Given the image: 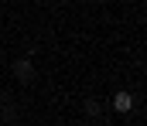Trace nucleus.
<instances>
[{
	"instance_id": "nucleus-1",
	"label": "nucleus",
	"mask_w": 147,
	"mask_h": 126,
	"mask_svg": "<svg viewBox=\"0 0 147 126\" xmlns=\"http://www.w3.org/2000/svg\"><path fill=\"white\" fill-rule=\"evenodd\" d=\"M113 109H116L120 116L130 113V109H134V95H130V92H116V95H113Z\"/></svg>"
},
{
	"instance_id": "nucleus-2",
	"label": "nucleus",
	"mask_w": 147,
	"mask_h": 126,
	"mask_svg": "<svg viewBox=\"0 0 147 126\" xmlns=\"http://www.w3.org/2000/svg\"><path fill=\"white\" fill-rule=\"evenodd\" d=\"M14 75H17L21 82H31V75H34V68H31V61H28V58H21V61L14 65Z\"/></svg>"
},
{
	"instance_id": "nucleus-3",
	"label": "nucleus",
	"mask_w": 147,
	"mask_h": 126,
	"mask_svg": "<svg viewBox=\"0 0 147 126\" xmlns=\"http://www.w3.org/2000/svg\"><path fill=\"white\" fill-rule=\"evenodd\" d=\"M86 113H89V116H99V102L89 99V102H86Z\"/></svg>"
}]
</instances>
